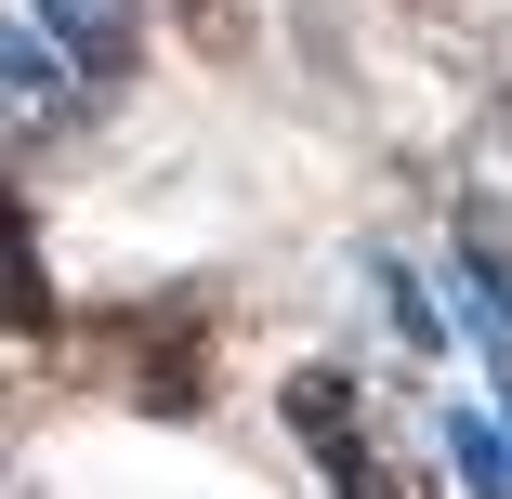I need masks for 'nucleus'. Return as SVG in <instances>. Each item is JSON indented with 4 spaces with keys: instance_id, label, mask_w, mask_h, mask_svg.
Instances as JSON below:
<instances>
[{
    "instance_id": "1",
    "label": "nucleus",
    "mask_w": 512,
    "mask_h": 499,
    "mask_svg": "<svg viewBox=\"0 0 512 499\" xmlns=\"http://www.w3.org/2000/svg\"><path fill=\"white\" fill-rule=\"evenodd\" d=\"M289 434L316 447V473H329L342 499H394V473H381V447H368V421H355V381H342V368H302V381H289Z\"/></svg>"
},
{
    "instance_id": "2",
    "label": "nucleus",
    "mask_w": 512,
    "mask_h": 499,
    "mask_svg": "<svg viewBox=\"0 0 512 499\" xmlns=\"http://www.w3.org/2000/svg\"><path fill=\"white\" fill-rule=\"evenodd\" d=\"M92 92H106V79H92L66 40H40V27H0V106H14V119H79Z\"/></svg>"
},
{
    "instance_id": "3",
    "label": "nucleus",
    "mask_w": 512,
    "mask_h": 499,
    "mask_svg": "<svg viewBox=\"0 0 512 499\" xmlns=\"http://www.w3.org/2000/svg\"><path fill=\"white\" fill-rule=\"evenodd\" d=\"M447 289H460V329L486 342L499 394H512V263H499V250H447Z\"/></svg>"
},
{
    "instance_id": "4",
    "label": "nucleus",
    "mask_w": 512,
    "mask_h": 499,
    "mask_svg": "<svg viewBox=\"0 0 512 499\" xmlns=\"http://www.w3.org/2000/svg\"><path fill=\"white\" fill-rule=\"evenodd\" d=\"M53 316V276H40V224H27V197L0 184V329H40Z\"/></svg>"
},
{
    "instance_id": "5",
    "label": "nucleus",
    "mask_w": 512,
    "mask_h": 499,
    "mask_svg": "<svg viewBox=\"0 0 512 499\" xmlns=\"http://www.w3.org/2000/svg\"><path fill=\"white\" fill-rule=\"evenodd\" d=\"M27 27L66 40L92 79H119V53H132V14H119V0H27Z\"/></svg>"
},
{
    "instance_id": "6",
    "label": "nucleus",
    "mask_w": 512,
    "mask_h": 499,
    "mask_svg": "<svg viewBox=\"0 0 512 499\" xmlns=\"http://www.w3.org/2000/svg\"><path fill=\"white\" fill-rule=\"evenodd\" d=\"M447 447H460V486H473V499H512V447H499L473 408H447Z\"/></svg>"
}]
</instances>
